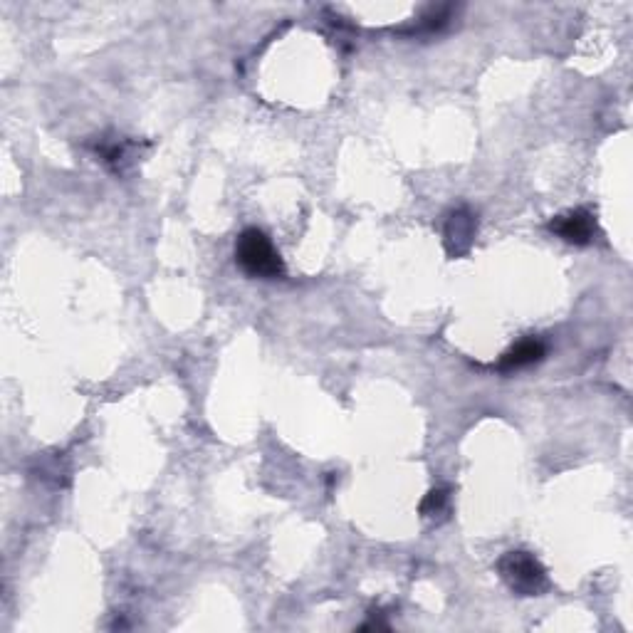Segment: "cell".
I'll use <instances>...</instances> for the list:
<instances>
[{"mask_svg":"<svg viewBox=\"0 0 633 633\" xmlns=\"http://www.w3.org/2000/svg\"><path fill=\"white\" fill-rule=\"evenodd\" d=\"M235 263L248 277L258 280H280L285 277V263L260 228H248L235 240Z\"/></svg>","mask_w":633,"mask_h":633,"instance_id":"1","label":"cell"},{"mask_svg":"<svg viewBox=\"0 0 633 633\" xmlns=\"http://www.w3.org/2000/svg\"><path fill=\"white\" fill-rule=\"evenodd\" d=\"M498 572L507 589L517 596H540L549 587L547 572H544L540 559L522 549L502 554Z\"/></svg>","mask_w":633,"mask_h":633,"instance_id":"2","label":"cell"},{"mask_svg":"<svg viewBox=\"0 0 633 633\" xmlns=\"http://www.w3.org/2000/svg\"><path fill=\"white\" fill-rule=\"evenodd\" d=\"M549 230L572 245H589L594 240L596 221L589 211L577 208V211H569L549 221Z\"/></svg>","mask_w":633,"mask_h":633,"instance_id":"3","label":"cell"},{"mask_svg":"<svg viewBox=\"0 0 633 633\" xmlns=\"http://www.w3.org/2000/svg\"><path fill=\"white\" fill-rule=\"evenodd\" d=\"M475 230H478V221L468 208H458L448 216L443 235H446V250L451 258H460V255L468 253L475 240Z\"/></svg>","mask_w":633,"mask_h":633,"instance_id":"4","label":"cell"},{"mask_svg":"<svg viewBox=\"0 0 633 633\" xmlns=\"http://www.w3.org/2000/svg\"><path fill=\"white\" fill-rule=\"evenodd\" d=\"M544 354H547V347L540 339H522L520 344L510 349L507 354H502L498 369L500 371H515V369H525V366H532L537 362H542Z\"/></svg>","mask_w":633,"mask_h":633,"instance_id":"5","label":"cell"},{"mask_svg":"<svg viewBox=\"0 0 633 633\" xmlns=\"http://www.w3.org/2000/svg\"><path fill=\"white\" fill-rule=\"evenodd\" d=\"M448 507V493L446 490H431V493L426 495V500L421 502V515L423 517H436V515H443Z\"/></svg>","mask_w":633,"mask_h":633,"instance_id":"6","label":"cell"}]
</instances>
